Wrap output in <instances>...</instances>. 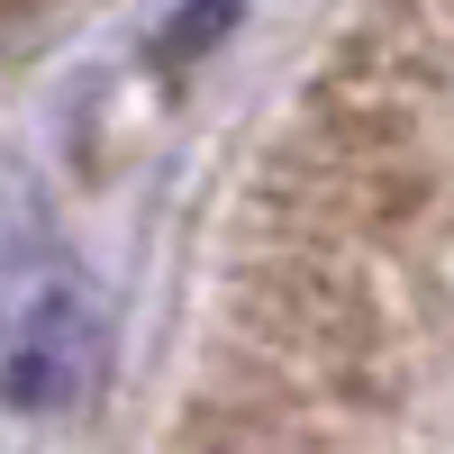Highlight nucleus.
Returning <instances> with one entry per match:
<instances>
[{"mask_svg": "<svg viewBox=\"0 0 454 454\" xmlns=\"http://www.w3.org/2000/svg\"><path fill=\"white\" fill-rule=\"evenodd\" d=\"M100 372V300L73 263H36L0 300V391L19 409H64Z\"/></svg>", "mask_w": 454, "mask_h": 454, "instance_id": "f257e3e1", "label": "nucleus"}, {"mask_svg": "<svg viewBox=\"0 0 454 454\" xmlns=\"http://www.w3.org/2000/svg\"><path fill=\"white\" fill-rule=\"evenodd\" d=\"M227 10H237V0H192V10L173 19V36L155 46V64H192V55H209V46H218V19H227Z\"/></svg>", "mask_w": 454, "mask_h": 454, "instance_id": "f03ea898", "label": "nucleus"}]
</instances>
